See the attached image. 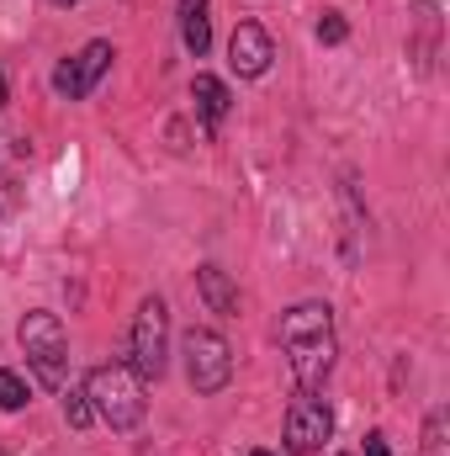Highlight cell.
Returning <instances> with one entry per match:
<instances>
[{"mask_svg":"<svg viewBox=\"0 0 450 456\" xmlns=\"http://www.w3.org/2000/svg\"><path fill=\"white\" fill-rule=\"evenodd\" d=\"M281 345H286L297 387L318 393L334 371V308L329 303H297L292 314H281Z\"/></svg>","mask_w":450,"mask_h":456,"instance_id":"cell-1","label":"cell"},{"mask_svg":"<svg viewBox=\"0 0 450 456\" xmlns=\"http://www.w3.org/2000/svg\"><path fill=\"white\" fill-rule=\"evenodd\" d=\"M127 366H133V377L143 387L165 377V366H170V308H165V297H143L138 303L133 335H127Z\"/></svg>","mask_w":450,"mask_h":456,"instance_id":"cell-2","label":"cell"},{"mask_svg":"<svg viewBox=\"0 0 450 456\" xmlns=\"http://www.w3.org/2000/svg\"><path fill=\"white\" fill-rule=\"evenodd\" d=\"M85 398H91V409L112 425V430H133L138 419H143V382L133 377V366H96L91 377H85Z\"/></svg>","mask_w":450,"mask_h":456,"instance_id":"cell-3","label":"cell"},{"mask_svg":"<svg viewBox=\"0 0 450 456\" xmlns=\"http://www.w3.org/2000/svg\"><path fill=\"white\" fill-rule=\"evenodd\" d=\"M21 350H27V366L37 371V382L59 393L64 387V371H69V335H64L59 314H48V308L27 314L21 319Z\"/></svg>","mask_w":450,"mask_h":456,"instance_id":"cell-4","label":"cell"},{"mask_svg":"<svg viewBox=\"0 0 450 456\" xmlns=\"http://www.w3.org/2000/svg\"><path fill=\"white\" fill-rule=\"evenodd\" d=\"M181 350H186V377H191V387H197L202 398L223 393L228 377H233V350H228L223 335H218V330H191V335L181 340Z\"/></svg>","mask_w":450,"mask_h":456,"instance_id":"cell-5","label":"cell"},{"mask_svg":"<svg viewBox=\"0 0 450 456\" xmlns=\"http://www.w3.org/2000/svg\"><path fill=\"white\" fill-rule=\"evenodd\" d=\"M117 53H112V43H85L80 48V59H64L59 69H53V91L64 96V102H85L91 91H96V80L107 75V64H112Z\"/></svg>","mask_w":450,"mask_h":456,"instance_id":"cell-6","label":"cell"},{"mask_svg":"<svg viewBox=\"0 0 450 456\" xmlns=\"http://www.w3.org/2000/svg\"><path fill=\"white\" fill-rule=\"evenodd\" d=\"M334 436V409L324 403V398H313V393H302L292 409H286V441H292V452H318L324 441Z\"/></svg>","mask_w":450,"mask_h":456,"instance_id":"cell-7","label":"cell"},{"mask_svg":"<svg viewBox=\"0 0 450 456\" xmlns=\"http://www.w3.org/2000/svg\"><path fill=\"white\" fill-rule=\"evenodd\" d=\"M270 59H276L270 32H265L260 21H238V27H233V37H228V64H233V75L260 80V75L270 69Z\"/></svg>","mask_w":450,"mask_h":456,"instance_id":"cell-8","label":"cell"},{"mask_svg":"<svg viewBox=\"0 0 450 456\" xmlns=\"http://www.w3.org/2000/svg\"><path fill=\"white\" fill-rule=\"evenodd\" d=\"M197 292H202V303H207L213 314H223V319L238 314V287L228 281L223 265H197Z\"/></svg>","mask_w":450,"mask_h":456,"instance_id":"cell-9","label":"cell"},{"mask_svg":"<svg viewBox=\"0 0 450 456\" xmlns=\"http://www.w3.org/2000/svg\"><path fill=\"white\" fill-rule=\"evenodd\" d=\"M191 102H197V112L207 117V127H218L228 117V107H233V96H228V86L218 75H197L191 80Z\"/></svg>","mask_w":450,"mask_h":456,"instance_id":"cell-10","label":"cell"},{"mask_svg":"<svg viewBox=\"0 0 450 456\" xmlns=\"http://www.w3.org/2000/svg\"><path fill=\"white\" fill-rule=\"evenodd\" d=\"M181 43L202 59L213 48V21H207V0H181Z\"/></svg>","mask_w":450,"mask_h":456,"instance_id":"cell-11","label":"cell"},{"mask_svg":"<svg viewBox=\"0 0 450 456\" xmlns=\"http://www.w3.org/2000/svg\"><path fill=\"white\" fill-rule=\"evenodd\" d=\"M64 419H69V430H85V425L96 419V409H91V398L69 387V393H64Z\"/></svg>","mask_w":450,"mask_h":456,"instance_id":"cell-12","label":"cell"},{"mask_svg":"<svg viewBox=\"0 0 450 456\" xmlns=\"http://www.w3.org/2000/svg\"><path fill=\"white\" fill-rule=\"evenodd\" d=\"M21 403H27V382H21L16 371H5V366H0V409L11 414V409H21Z\"/></svg>","mask_w":450,"mask_h":456,"instance_id":"cell-13","label":"cell"},{"mask_svg":"<svg viewBox=\"0 0 450 456\" xmlns=\"http://www.w3.org/2000/svg\"><path fill=\"white\" fill-rule=\"evenodd\" d=\"M344 37H350V21L339 11H324L318 16V43H344Z\"/></svg>","mask_w":450,"mask_h":456,"instance_id":"cell-14","label":"cell"},{"mask_svg":"<svg viewBox=\"0 0 450 456\" xmlns=\"http://www.w3.org/2000/svg\"><path fill=\"white\" fill-rule=\"evenodd\" d=\"M366 456H392V452H387V436H382V430H371V436H366Z\"/></svg>","mask_w":450,"mask_h":456,"instance_id":"cell-15","label":"cell"},{"mask_svg":"<svg viewBox=\"0 0 450 456\" xmlns=\"http://www.w3.org/2000/svg\"><path fill=\"white\" fill-rule=\"evenodd\" d=\"M0 107H5V75H0Z\"/></svg>","mask_w":450,"mask_h":456,"instance_id":"cell-16","label":"cell"},{"mask_svg":"<svg viewBox=\"0 0 450 456\" xmlns=\"http://www.w3.org/2000/svg\"><path fill=\"white\" fill-rule=\"evenodd\" d=\"M53 5H80V0H53Z\"/></svg>","mask_w":450,"mask_h":456,"instance_id":"cell-17","label":"cell"},{"mask_svg":"<svg viewBox=\"0 0 450 456\" xmlns=\"http://www.w3.org/2000/svg\"><path fill=\"white\" fill-rule=\"evenodd\" d=\"M254 456H276V452H254Z\"/></svg>","mask_w":450,"mask_h":456,"instance_id":"cell-18","label":"cell"}]
</instances>
